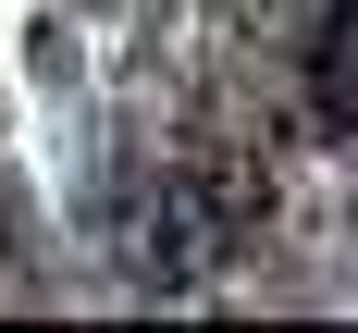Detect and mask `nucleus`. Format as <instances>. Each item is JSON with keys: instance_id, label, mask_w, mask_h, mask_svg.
Wrapping results in <instances>:
<instances>
[{"instance_id": "obj_1", "label": "nucleus", "mask_w": 358, "mask_h": 333, "mask_svg": "<svg viewBox=\"0 0 358 333\" xmlns=\"http://www.w3.org/2000/svg\"><path fill=\"white\" fill-rule=\"evenodd\" d=\"M272 210V185L248 161H161V173L124 198V272L136 284H210L222 259L248 247V222Z\"/></svg>"}]
</instances>
